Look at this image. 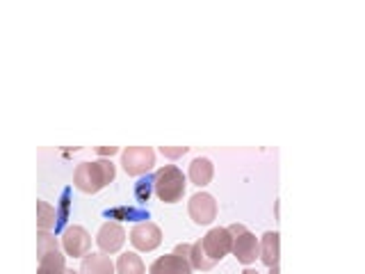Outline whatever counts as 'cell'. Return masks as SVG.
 Returning a JSON list of instances; mask_svg holds the SVG:
<instances>
[{"label":"cell","mask_w":365,"mask_h":274,"mask_svg":"<svg viewBox=\"0 0 365 274\" xmlns=\"http://www.w3.org/2000/svg\"><path fill=\"white\" fill-rule=\"evenodd\" d=\"M114 176H117V167H114L112 160L98 158V160H91V163H80L76 167L73 186L85 194H94L106 186H110Z\"/></svg>","instance_id":"1"},{"label":"cell","mask_w":365,"mask_h":274,"mask_svg":"<svg viewBox=\"0 0 365 274\" xmlns=\"http://www.w3.org/2000/svg\"><path fill=\"white\" fill-rule=\"evenodd\" d=\"M185 188H187V176L176 165H165L153 174V190L158 194V199L165 203L180 201L182 194H185Z\"/></svg>","instance_id":"2"},{"label":"cell","mask_w":365,"mask_h":274,"mask_svg":"<svg viewBox=\"0 0 365 274\" xmlns=\"http://www.w3.org/2000/svg\"><path fill=\"white\" fill-rule=\"evenodd\" d=\"M226 228H228V233H231V238H233V245H231L233 256L242 263V265H251V263H254L258 258V254H260L258 238L251 233L245 224H231Z\"/></svg>","instance_id":"3"},{"label":"cell","mask_w":365,"mask_h":274,"mask_svg":"<svg viewBox=\"0 0 365 274\" xmlns=\"http://www.w3.org/2000/svg\"><path fill=\"white\" fill-rule=\"evenodd\" d=\"M121 165L125 174L142 176L155 165V151L151 146H125L121 151Z\"/></svg>","instance_id":"4"},{"label":"cell","mask_w":365,"mask_h":274,"mask_svg":"<svg viewBox=\"0 0 365 274\" xmlns=\"http://www.w3.org/2000/svg\"><path fill=\"white\" fill-rule=\"evenodd\" d=\"M201 245H203L205 256H208L212 263H220L224 256L231 254L233 238H231V233H228V228L215 226V228H210V231L201 238Z\"/></svg>","instance_id":"5"},{"label":"cell","mask_w":365,"mask_h":274,"mask_svg":"<svg viewBox=\"0 0 365 274\" xmlns=\"http://www.w3.org/2000/svg\"><path fill=\"white\" fill-rule=\"evenodd\" d=\"M62 249L66 256H73V258H83L89 254L91 249V235L85 226L80 224H71L66 226L62 231Z\"/></svg>","instance_id":"6"},{"label":"cell","mask_w":365,"mask_h":274,"mask_svg":"<svg viewBox=\"0 0 365 274\" xmlns=\"http://www.w3.org/2000/svg\"><path fill=\"white\" fill-rule=\"evenodd\" d=\"M130 243L135 249H140V251H153L160 247V243H163V228L151 220L137 222L130 228Z\"/></svg>","instance_id":"7"},{"label":"cell","mask_w":365,"mask_h":274,"mask_svg":"<svg viewBox=\"0 0 365 274\" xmlns=\"http://www.w3.org/2000/svg\"><path fill=\"white\" fill-rule=\"evenodd\" d=\"M187 213L194 224H210L217 217V201L210 192H197L187 201Z\"/></svg>","instance_id":"8"},{"label":"cell","mask_w":365,"mask_h":274,"mask_svg":"<svg viewBox=\"0 0 365 274\" xmlns=\"http://www.w3.org/2000/svg\"><path fill=\"white\" fill-rule=\"evenodd\" d=\"M125 243V231H123V226L119 222H112L108 220L106 224H103L98 228V233H96V245L98 249L103 251V254H117V251L123 247Z\"/></svg>","instance_id":"9"},{"label":"cell","mask_w":365,"mask_h":274,"mask_svg":"<svg viewBox=\"0 0 365 274\" xmlns=\"http://www.w3.org/2000/svg\"><path fill=\"white\" fill-rule=\"evenodd\" d=\"M148 274H192V265L187 258H182L178 254H165L151 263Z\"/></svg>","instance_id":"10"},{"label":"cell","mask_w":365,"mask_h":274,"mask_svg":"<svg viewBox=\"0 0 365 274\" xmlns=\"http://www.w3.org/2000/svg\"><path fill=\"white\" fill-rule=\"evenodd\" d=\"M212 174H215V165L210 158L205 156H199L194 158L190 163V171H187V178L194 183L197 188H205L208 183L212 181Z\"/></svg>","instance_id":"11"},{"label":"cell","mask_w":365,"mask_h":274,"mask_svg":"<svg viewBox=\"0 0 365 274\" xmlns=\"http://www.w3.org/2000/svg\"><path fill=\"white\" fill-rule=\"evenodd\" d=\"M260 258L265 263L267 268L279 265V258H281V235L277 231H267L260 240Z\"/></svg>","instance_id":"12"},{"label":"cell","mask_w":365,"mask_h":274,"mask_svg":"<svg viewBox=\"0 0 365 274\" xmlns=\"http://www.w3.org/2000/svg\"><path fill=\"white\" fill-rule=\"evenodd\" d=\"M117 270H114V263L108 254H103V251H98V254H89L83 256V265H80V274H114Z\"/></svg>","instance_id":"13"},{"label":"cell","mask_w":365,"mask_h":274,"mask_svg":"<svg viewBox=\"0 0 365 274\" xmlns=\"http://www.w3.org/2000/svg\"><path fill=\"white\" fill-rule=\"evenodd\" d=\"M114 270H117V274H146L144 260L137 251H125V254H121L117 263H114Z\"/></svg>","instance_id":"14"},{"label":"cell","mask_w":365,"mask_h":274,"mask_svg":"<svg viewBox=\"0 0 365 274\" xmlns=\"http://www.w3.org/2000/svg\"><path fill=\"white\" fill-rule=\"evenodd\" d=\"M64 254L60 249L48 251V254L39 256V270L37 274H62L64 272Z\"/></svg>","instance_id":"15"},{"label":"cell","mask_w":365,"mask_h":274,"mask_svg":"<svg viewBox=\"0 0 365 274\" xmlns=\"http://www.w3.org/2000/svg\"><path fill=\"white\" fill-rule=\"evenodd\" d=\"M55 222H57V210L48 201L39 199L37 201V228L39 231H51V228L55 226Z\"/></svg>","instance_id":"16"},{"label":"cell","mask_w":365,"mask_h":274,"mask_svg":"<svg viewBox=\"0 0 365 274\" xmlns=\"http://www.w3.org/2000/svg\"><path fill=\"white\" fill-rule=\"evenodd\" d=\"M190 265L194 270H199V272H208L215 268V263L205 256V251H203V245H201V240H197V243H192L190 245Z\"/></svg>","instance_id":"17"},{"label":"cell","mask_w":365,"mask_h":274,"mask_svg":"<svg viewBox=\"0 0 365 274\" xmlns=\"http://www.w3.org/2000/svg\"><path fill=\"white\" fill-rule=\"evenodd\" d=\"M106 217L110 220H142L146 222L148 220V210H142V208H128V206H119V208H108L106 210Z\"/></svg>","instance_id":"18"},{"label":"cell","mask_w":365,"mask_h":274,"mask_svg":"<svg viewBox=\"0 0 365 274\" xmlns=\"http://www.w3.org/2000/svg\"><path fill=\"white\" fill-rule=\"evenodd\" d=\"M55 249H60L57 238L48 231H39L37 233V256H43V254H48V251H55Z\"/></svg>","instance_id":"19"},{"label":"cell","mask_w":365,"mask_h":274,"mask_svg":"<svg viewBox=\"0 0 365 274\" xmlns=\"http://www.w3.org/2000/svg\"><path fill=\"white\" fill-rule=\"evenodd\" d=\"M153 192V176H146V178H140L135 186V197L140 201H148V197H151Z\"/></svg>","instance_id":"20"},{"label":"cell","mask_w":365,"mask_h":274,"mask_svg":"<svg viewBox=\"0 0 365 274\" xmlns=\"http://www.w3.org/2000/svg\"><path fill=\"white\" fill-rule=\"evenodd\" d=\"M68 194H71V188H66L62 192V208L60 213H57V222H55V233H60L62 231V226L66 222V215H68Z\"/></svg>","instance_id":"21"},{"label":"cell","mask_w":365,"mask_h":274,"mask_svg":"<svg viewBox=\"0 0 365 274\" xmlns=\"http://www.w3.org/2000/svg\"><path fill=\"white\" fill-rule=\"evenodd\" d=\"M160 151H163L167 158H178L182 153H187V146H160Z\"/></svg>","instance_id":"22"},{"label":"cell","mask_w":365,"mask_h":274,"mask_svg":"<svg viewBox=\"0 0 365 274\" xmlns=\"http://www.w3.org/2000/svg\"><path fill=\"white\" fill-rule=\"evenodd\" d=\"M174 254H178V256H182V258H190V243H180V245H176Z\"/></svg>","instance_id":"23"},{"label":"cell","mask_w":365,"mask_h":274,"mask_svg":"<svg viewBox=\"0 0 365 274\" xmlns=\"http://www.w3.org/2000/svg\"><path fill=\"white\" fill-rule=\"evenodd\" d=\"M119 148L117 146H98V153L101 156H112V153H117Z\"/></svg>","instance_id":"24"},{"label":"cell","mask_w":365,"mask_h":274,"mask_svg":"<svg viewBox=\"0 0 365 274\" xmlns=\"http://www.w3.org/2000/svg\"><path fill=\"white\" fill-rule=\"evenodd\" d=\"M267 274H281L279 265H274V268H269V272H267Z\"/></svg>","instance_id":"25"},{"label":"cell","mask_w":365,"mask_h":274,"mask_svg":"<svg viewBox=\"0 0 365 274\" xmlns=\"http://www.w3.org/2000/svg\"><path fill=\"white\" fill-rule=\"evenodd\" d=\"M62 274H80V272H76V270H71V268H64Z\"/></svg>","instance_id":"26"},{"label":"cell","mask_w":365,"mask_h":274,"mask_svg":"<svg viewBox=\"0 0 365 274\" xmlns=\"http://www.w3.org/2000/svg\"><path fill=\"white\" fill-rule=\"evenodd\" d=\"M242 274H258V272H256V270H251V268H245Z\"/></svg>","instance_id":"27"}]
</instances>
